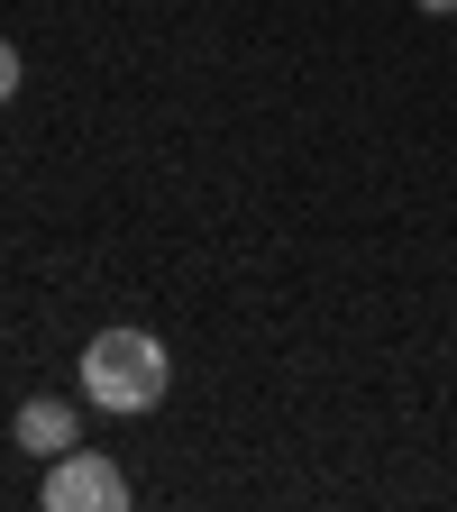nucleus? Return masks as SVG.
<instances>
[{
  "instance_id": "nucleus-1",
  "label": "nucleus",
  "mask_w": 457,
  "mask_h": 512,
  "mask_svg": "<svg viewBox=\"0 0 457 512\" xmlns=\"http://www.w3.org/2000/svg\"><path fill=\"white\" fill-rule=\"evenodd\" d=\"M165 384H174V357H165V339H147V330H101L92 348H83V403L92 412H156L165 403Z\"/></svg>"
},
{
  "instance_id": "nucleus-2",
  "label": "nucleus",
  "mask_w": 457,
  "mask_h": 512,
  "mask_svg": "<svg viewBox=\"0 0 457 512\" xmlns=\"http://www.w3.org/2000/svg\"><path fill=\"white\" fill-rule=\"evenodd\" d=\"M46 512H119L128 503V476L110 448H64V458H46V485H37Z\"/></svg>"
},
{
  "instance_id": "nucleus-3",
  "label": "nucleus",
  "mask_w": 457,
  "mask_h": 512,
  "mask_svg": "<svg viewBox=\"0 0 457 512\" xmlns=\"http://www.w3.org/2000/svg\"><path fill=\"white\" fill-rule=\"evenodd\" d=\"M10 439L28 448V458H64V448H83V421H74V403L28 394V403H19V421H10Z\"/></svg>"
},
{
  "instance_id": "nucleus-4",
  "label": "nucleus",
  "mask_w": 457,
  "mask_h": 512,
  "mask_svg": "<svg viewBox=\"0 0 457 512\" xmlns=\"http://www.w3.org/2000/svg\"><path fill=\"white\" fill-rule=\"evenodd\" d=\"M10 92H19V46L0 37V101H10Z\"/></svg>"
},
{
  "instance_id": "nucleus-5",
  "label": "nucleus",
  "mask_w": 457,
  "mask_h": 512,
  "mask_svg": "<svg viewBox=\"0 0 457 512\" xmlns=\"http://www.w3.org/2000/svg\"><path fill=\"white\" fill-rule=\"evenodd\" d=\"M412 10H448V19H457V0H412Z\"/></svg>"
}]
</instances>
